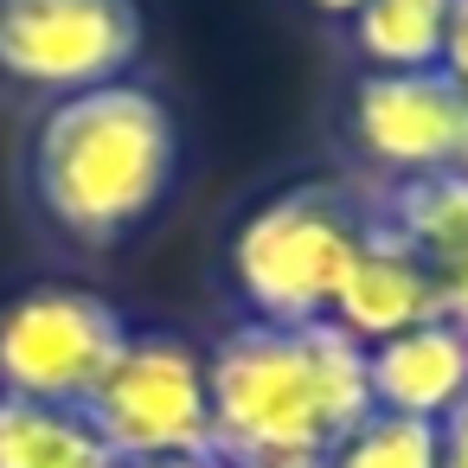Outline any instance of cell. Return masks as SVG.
<instances>
[{"label":"cell","instance_id":"1","mask_svg":"<svg viewBox=\"0 0 468 468\" xmlns=\"http://www.w3.org/2000/svg\"><path fill=\"white\" fill-rule=\"evenodd\" d=\"M180 167L186 135L174 103L154 84L122 78L33 110L20 142V199L52 244L110 257L167 212Z\"/></svg>","mask_w":468,"mask_h":468},{"label":"cell","instance_id":"2","mask_svg":"<svg viewBox=\"0 0 468 468\" xmlns=\"http://www.w3.org/2000/svg\"><path fill=\"white\" fill-rule=\"evenodd\" d=\"M206 385L225 468H327L372 410L366 346L334 321H231L206 346Z\"/></svg>","mask_w":468,"mask_h":468},{"label":"cell","instance_id":"3","mask_svg":"<svg viewBox=\"0 0 468 468\" xmlns=\"http://www.w3.org/2000/svg\"><path fill=\"white\" fill-rule=\"evenodd\" d=\"M372 193L359 180H289L263 193L225 238V282L244 321H327L334 295L366 250Z\"/></svg>","mask_w":468,"mask_h":468},{"label":"cell","instance_id":"4","mask_svg":"<svg viewBox=\"0 0 468 468\" xmlns=\"http://www.w3.org/2000/svg\"><path fill=\"white\" fill-rule=\"evenodd\" d=\"M142 52V0H0V90L33 110L135 78Z\"/></svg>","mask_w":468,"mask_h":468},{"label":"cell","instance_id":"5","mask_svg":"<svg viewBox=\"0 0 468 468\" xmlns=\"http://www.w3.org/2000/svg\"><path fill=\"white\" fill-rule=\"evenodd\" d=\"M135 321L90 282H27L0 295V398L84 410Z\"/></svg>","mask_w":468,"mask_h":468},{"label":"cell","instance_id":"6","mask_svg":"<svg viewBox=\"0 0 468 468\" xmlns=\"http://www.w3.org/2000/svg\"><path fill=\"white\" fill-rule=\"evenodd\" d=\"M84 417L110 442L116 462H161V455H212V385L206 346L180 327H135L103 385L90 391Z\"/></svg>","mask_w":468,"mask_h":468},{"label":"cell","instance_id":"7","mask_svg":"<svg viewBox=\"0 0 468 468\" xmlns=\"http://www.w3.org/2000/svg\"><path fill=\"white\" fill-rule=\"evenodd\" d=\"M346 148L372 186L417 174H468V90L442 71H359L340 110Z\"/></svg>","mask_w":468,"mask_h":468},{"label":"cell","instance_id":"8","mask_svg":"<svg viewBox=\"0 0 468 468\" xmlns=\"http://www.w3.org/2000/svg\"><path fill=\"white\" fill-rule=\"evenodd\" d=\"M372 218L417 257V270L436 289L442 321L468 327V174H417L372 186Z\"/></svg>","mask_w":468,"mask_h":468},{"label":"cell","instance_id":"9","mask_svg":"<svg viewBox=\"0 0 468 468\" xmlns=\"http://www.w3.org/2000/svg\"><path fill=\"white\" fill-rule=\"evenodd\" d=\"M366 391H372V410L442 423L468 398V327L417 321V327L366 346Z\"/></svg>","mask_w":468,"mask_h":468},{"label":"cell","instance_id":"10","mask_svg":"<svg viewBox=\"0 0 468 468\" xmlns=\"http://www.w3.org/2000/svg\"><path fill=\"white\" fill-rule=\"evenodd\" d=\"M327 321L340 334H353L359 346H378V340H391V334H404L417 321H442V308H436V289L417 270V257L372 218L366 225V250L353 257V270H346Z\"/></svg>","mask_w":468,"mask_h":468},{"label":"cell","instance_id":"11","mask_svg":"<svg viewBox=\"0 0 468 468\" xmlns=\"http://www.w3.org/2000/svg\"><path fill=\"white\" fill-rule=\"evenodd\" d=\"M0 468H122L97 423L71 404L0 398Z\"/></svg>","mask_w":468,"mask_h":468},{"label":"cell","instance_id":"12","mask_svg":"<svg viewBox=\"0 0 468 468\" xmlns=\"http://www.w3.org/2000/svg\"><path fill=\"white\" fill-rule=\"evenodd\" d=\"M455 0H366L346 20L359 71H436Z\"/></svg>","mask_w":468,"mask_h":468},{"label":"cell","instance_id":"13","mask_svg":"<svg viewBox=\"0 0 468 468\" xmlns=\"http://www.w3.org/2000/svg\"><path fill=\"white\" fill-rule=\"evenodd\" d=\"M327 468H436V423L391 417V410H366L346 430V442L334 449Z\"/></svg>","mask_w":468,"mask_h":468},{"label":"cell","instance_id":"14","mask_svg":"<svg viewBox=\"0 0 468 468\" xmlns=\"http://www.w3.org/2000/svg\"><path fill=\"white\" fill-rule=\"evenodd\" d=\"M436 71L468 90V0H455V7H449V33H442V65H436Z\"/></svg>","mask_w":468,"mask_h":468},{"label":"cell","instance_id":"15","mask_svg":"<svg viewBox=\"0 0 468 468\" xmlns=\"http://www.w3.org/2000/svg\"><path fill=\"white\" fill-rule=\"evenodd\" d=\"M436 468H468V398L436 423Z\"/></svg>","mask_w":468,"mask_h":468},{"label":"cell","instance_id":"16","mask_svg":"<svg viewBox=\"0 0 468 468\" xmlns=\"http://www.w3.org/2000/svg\"><path fill=\"white\" fill-rule=\"evenodd\" d=\"M302 7H308V14H321V20H340V27H346V20L366 7V0H302Z\"/></svg>","mask_w":468,"mask_h":468},{"label":"cell","instance_id":"17","mask_svg":"<svg viewBox=\"0 0 468 468\" xmlns=\"http://www.w3.org/2000/svg\"><path fill=\"white\" fill-rule=\"evenodd\" d=\"M122 468H225L218 455H161V462H122Z\"/></svg>","mask_w":468,"mask_h":468}]
</instances>
